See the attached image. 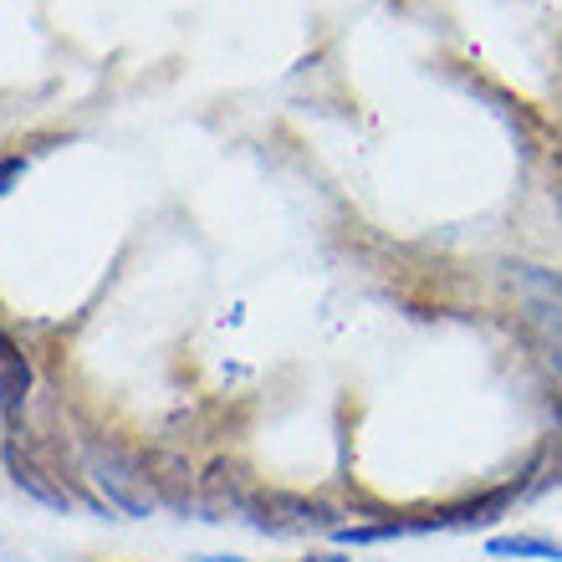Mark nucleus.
Returning <instances> with one entry per match:
<instances>
[{
  "instance_id": "12",
  "label": "nucleus",
  "mask_w": 562,
  "mask_h": 562,
  "mask_svg": "<svg viewBox=\"0 0 562 562\" xmlns=\"http://www.w3.org/2000/svg\"><path fill=\"white\" fill-rule=\"evenodd\" d=\"M552 200H558V215H562V184H558V194H552Z\"/></svg>"
},
{
  "instance_id": "8",
  "label": "nucleus",
  "mask_w": 562,
  "mask_h": 562,
  "mask_svg": "<svg viewBox=\"0 0 562 562\" xmlns=\"http://www.w3.org/2000/svg\"><path fill=\"white\" fill-rule=\"evenodd\" d=\"M527 323H532L537 342H542V353H548L552 373H558V384H562V312L542 307V302H527Z\"/></svg>"
},
{
  "instance_id": "1",
  "label": "nucleus",
  "mask_w": 562,
  "mask_h": 562,
  "mask_svg": "<svg viewBox=\"0 0 562 562\" xmlns=\"http://www.w3.org/2000/svg\"><path fill=\"white\" fill-rule=\"evenodd\" d=\"M88 481L108 496V506H119L123 517H148V512L159 506L154 471H148L134 450H123L119 440L88 445Z\"/></svg>"
},
{
  "instance_id": "2",
  "label": "nucleus",
  "mask_w": 562,
  "mask_h": 562,
  "mask_svg": "<svg viewBox=\"0 0 562 562\" xmlns=\"http://www.w3.org/2000/svg\"><path fill=\"white\" fill-rule=\"evenodd\" d=\"M240 517L267 537H307V532L348 527L333 502H317V496H302V491H251L246 506H240Z\"/></svg>"
},
{
  "instance_id": "9",
  "label": "nucleus",
  "mask_w": 562,
  "mask_h": 562,
  "mask_svg": "<svg viewBox=\"0 0 562 562\" xmlns=\"http://www.w3.org/2000/svg\"><path fill=\"white\" fill-rule=\"evenodd\" d=\"M21 175H26V159H0V194L11 190Z\"/></svg>"
},
{
  "instance_id": "4",
  "label": "nucleus",
  "mask_w": 562,
  "mask_h": 562,
  "mask_svg": "<svg viewBox=\"0 0 562 562\" xmlns=\"http://www.w3.org/2000/svg\"><path fill=\"white\" fill-rule=\"evenodd\" d=\"M5 471H11V481L21 491H26V496H36V502L42 506H57V512H67V506H72V491L67 486H57V481H52V475L42 471V465H36V460L26 456V450H21V445H5Z\"/></svg>"
},
{
  "instance_id": "3",
  "label": "nucleus",
  "mask_w": 562,
  "mask_h": 562,
  "mask_svg": "<svg viewBox=\"0 0 562 562\" xmlns=\"http://www.w3.org/2000/svg\"><path fill=\"white\" fill-rule=\"evenodd\" d=\"M26 394H31V363H26V353L15 348V338L0 327V415L11 419H21V409H26Z\"/></svg>"
},
{
  "instance_id": "7",
  "label": "nucleus",
  "mask_w": 562,
  "mask_h": 562,
  "mask_svg": "<svg viewBox=\"0 0 562 562\" xmlns=\"http://www.w3.org/2000/svg\"><path fill=\"white\" fill-rule=\"evenodd\" d=\"M512 271V281H517L521 292H527V302H542V307H558L562 312V277L548 267H532V261H517Z\"/></svg>"
},
{
  "instance_id": "10",
  "label": "nucleus",
  "mask_w": 562,
  "mask_h": 562,
  "mask_svg": "<svg viewBox=\"0 0 562 562\" xmlns=\"http://www.w3.org/2000/svg\"><path fill=\"white\" fill-rule=\"evenodd\" d=\"M296 562H353L348 552H338V548H312L307 558H296Z\"/></svg>"
},
{
  "instance_id": "5",
  "label": "nucleus",
  "mask_w": 562,
  "mask_h": 562,
  "mask_svg": "<svg viewBox=\"0 0 562 562\" xmlns=\"http://www.w3.org/2000/svg\"><path fill=\"white\" fill-rule=\"evenodd\" d=\"M552 486H562V429L542 435L537 456L527 460V471H521V502H532V496H548Z\"/></svg>"
},
{
  "instance_id": "6",
  "label": "nucleus",
  "mask_w": 562,
  "mask_h": 562,
  "mask_svg": "<svg viewBox=\"0 0 562 562\" xmlns=\"http://www.w3.org/2000/svg\"><path fill=\"white\" fill-rule=\"evenodd\" d=\"M486 558H521V562H562V542L542 532H506V537H486Z\"/></svg>"
},
{
  "instance_id": "11",
  "label": "nucleus",
  "mask_w": 562,
  "mask_h": 562,
  "mask_svg": "<svg viewBox=\"0 0 562 562\" xmlns=\"http://www.w3.org/2000/svg\"><path fill=\"white\" fill-rule=\"evenodd\" d=\"M200 562H246V558H231V552H205Z\"/></svg>"
}]
</instances>
